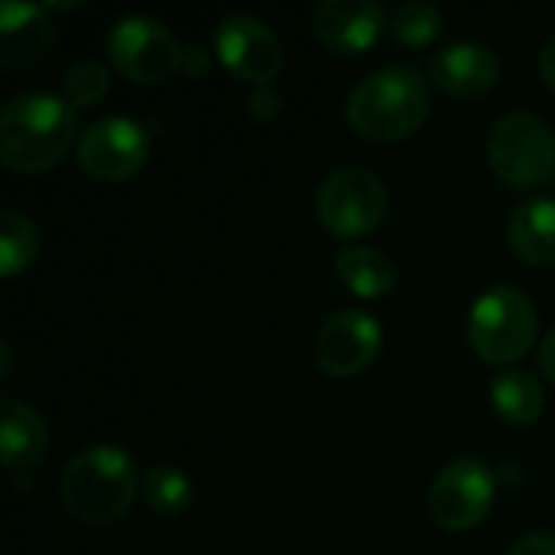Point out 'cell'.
<instances>
[{
    "mask_svg": "<svg viewBox=\"0 0 555 555\" xmlns=\"http://www.w3.org/2000/svg\"><path fill=\"white\" fill-rule=\"evenodd\" d=\"M429 78L452 98H485L501 81V59L481 42H455L433 55Z\"/></svg>",
    "mask_w": 555,
    "mask_h": 555,
    "instance_id": "cell-14",
    "label": "cell"
},
{
    "mask_svg": "<svg viewBox=\"0 0 555 555\" xmlns=\"http://www.w3.org/2000/svg\"><path fill=\"white\" fill-rule=\"evenodd\" d=\"M150 133L130 117H101L78 140V163L98 182H124L143 169Z\"/></svg>",
    "mask_w": 555,
    "mask_h": 555,
    "instance_id": "cell-9",
    "label": "cell"
},
{
    "mask_svg": "<svg viewBox=\"0 0 555 555\" xmlns=\"http://www.w3.org/2000/svg\"><path fill=\"white\" fill-rule=\"evenodd\" d=\"M488 163L511 189H543L555 179V130L530 111L504 114L488 137Z\"/></svg>",
    "mask_w": 555,
    "mask_h": 555,
    "instance_id": "cell-4",
    "label": "cell"
},
{
    "mask_svg": "<svg viewBox=\"0 0 555 555\" xmlns=\"http://www.w3.org/2000/svg\"><path fill=\"white\" fill-rule=\"evenodd\" d=\"M511 247L530 267L555 263V198H530L511 215Z\"/></svg>",
    "mask_w": 555,
    "mask_h": 555,
    "instance_id": "cell-16",
    "label": "cell"
},
{
    "mask_svg": "<svg viewBox=\"0 0 555 555\" xmlns=\"http://www.w3.org/2000/svg\"><path fill=\"white\" fill-rule=\"evenodd\" d=\"M446 29V16L429 0H406L390 13V33L400 46L426 49L433 46Z\"/></svg>",
    "mask_w": 555,
    "mask_h": 555,
    "instance_id": "cell-20",
    "label": "cell"
},
{
    "mask_svg": "<svg viewBox=\"0 0 555 555\" xmlns=\"http://www.w3.org/2000/svg\"><path fill=\"white\" fill-rule=\"evenodd\" d=\"M104 46H107L111 65L140 85L166 81L176 68H182V59H185L169 26L153 16H120L107 29Z\"/></svg>",
    "mask_w": 555,
    "mask_h": 555,
    "instance_id": "cell-7",
    "label": "cell"
},
{
    "mask_svg": "<svg viewBox=\"0 0 555 555\" xmlns=\"http://www.w3.org/2000/svg\"><path fill=\"white\" fill-rule=\"evenodd\" d=\"M380 345L384 332L374 315L361 309H341L322 325L315 338V361L332 377H354L377 361Z\"/></svg>",
    "mask_w": 555,
    "mask_h": 555,
    "instance_id": "cell-11",
    "label": "cell"
},
{
    "mask_svg": "<svg viewBox=\"0 0 555 555\" xmlns=\"http://www.w3.org/2000/svg\"><path fill=\"white\" fill-rule=\"evenodd\" d=\"M540 332L537 306L527 293L514 286L488 289L468 315V341L475 354L488 364H514L520 361Z\"/></svg>",
    "mask_w": 555,
    "mask_h": 555,
    "instance_id": "cell-5",
    "label": "cell"
},
{
    "mask_svg": "<svg viewBox=\"0 0 555 555\" xmlns=\"http://www.w3.org/2000/svg\"><path fill=\"white\" fill-rule=\"evenodd\" d=\"M247 107H250V117H254V120L267 124V120H273V117L280 114V94L270 91V88H260V91H254V94L247 98Z\"/></svg>",
    "mask_w": 555,
    "mask_h": 555,
    "instance_id": "cell-23",
    "label": "cell"
},
{
    "mask_svg": "<svg viewBox=\"0 0 555 555\" xmlns=\"http://www.w3.org/2000/svg\"><path fill=\"white\" fill-rule=\"evenodd\" d=\"M491 406L498 410L501 420L514 426H530L543 416L546 410V393L540 380L527 371H501L491 384Z\"/></svg>",
    "mask_w": 555,
    "mask_h": 555,
    "instance_id": "cell-18",
    "label": "cell"
},
{
    "mask_svg": "<svg viewBox=\"0 0 555 555\" xmlns=\"http://www.w3.org/2000/svg\"><path fill=\"white\" fill-rule=\"evenodd\" d=\"M65 101L72 107H94L107 94V68L98 59H78L65 72Z\"/></svg>",
    "mask_w": 555,
    "mask_h": 555,
    "instance_id": "cell-22",
    "label": "cell"
},
{
    "mask_svg": "<svg viewBox=\"0 0 555 555\" xmlns=\"http://www.w3.org/2000/svg\"><path fill=\"white\" fill-rule=\"evenodd\" d=\"M49 449V429L42 423V416L16 400L7 397L0 406V459L10 472H23L33 468Z\"/></svg>",
    "mask_w": 555,
    "mask_h": 555,
    "instance_id": "cell-15",
    "label": "cell"
},
{
    "mask_svg": "<svg viewBox=\"0 0 555 555\" xmlns=\"http://www.w3.org/2000/svg\"><path fill=\"white\" fill-rule=\"evenodd\" d=\"M507 555H555L553 533H530L524 540H517Z\"/></svg>",
    "mask_w": 555,
    "mask_h": 555,
    "instance_id": "cell-24",
    "label": "cell"
},
{
    "mask_svg": "<svg viewBox=\"0 0 555 555\" xmlns=\"http://www.w3.org/2000/svg\"><path fill=\"white\" fill-rule=\"evenodd\" d=\"M36 254H39L36 224L16 208H3V215H0V273L3 276L23 273L26 267H33Z\"/></svg>",
    "mask_w": 555,
    "mask_h": 555,
    "instance_id": "cell-19",
    "label": "cell"
},
{
    "mask_svg": "<svg viewBox=\"0 0 555 555\" xmlns=\"http://www.w3.org/2000/svg\"><path fill=\"white\" fill-rule=\"evenodd\" d=\"M55 46L49 7L3 3L0 7V65L7 72L36 68Z\"/></svg>",
    "mask_w": 555,
    "mask_h": 555,
    "instance_id": "cell-13",
    "label": "cell"
},
{
    "mask_svg": "<svg viewBox=\"0 0 555 555\" xmlns=\"http://www.w3.org/2000/svg\"><path fill=\"white\" fill-rule=\"evenodd\" d=\"M540 371L550 384H555V328L546 335V341L540 348Z\"/></svg>",
    "mask_w": 555,
    "mask_h": 555,
    "instance_id": "cell-26",
    "label": "cell"
},
{
    "mask_svg": "<svg viewBox=\"0 0 555 555\" xmlns=\"http://www.w3.org/2000/svg\"><path fill=\"white\" fill-rule=\"evenodd\" d=\"M215 49L228 72L260 88H267L286 65V52L276 33L250 13L224 16L215 29Z\"/></svg>",
    "mask_w": 555,
    "mask_h": 555,
    "instance_id": "cell-10",
    "label": "cell"
},
{
    "mask_svg": "<svg viewBox=\"0 0 555 555\" xmlns=\"http://www.w3.org/2000/svg\"><path fill=\"white\" fill-rule=\"evenodd\" d=\"M429 88L410 65H387L361 78L345 104L348 124L377 143H393L416 133L429 117Z\"/></svg>",
    "mask_w": 555,
    "mask_h": 555,
    "instance_id": "cell-2",
    "label": "cell"
},
{
    "mask_svg": "<svg viewBox=\"0 0 555 555\" xmlns=\"http://www.w3.org/2000/svg\"><path fill=\"white\" fill-rule=\"evenodd\" d=\"M322 228L338 241L374 234L387 218V185L374 169L348 166L332 172L315 198Z\"/></svg>",
    "mask_w": 555,
    "mask_h": 555,
    "instance_id": "cell-6",
    "label": "cell"
},
{
    "mask_svg": "<svg viewBox=\"0 0 555 555\" xmlns=\"http://www.w3.org/2000/svg\"><path fill=\"white\" fill-rule=\"evenodd\" d=\"M335 273L361 299H380V296L393 293V286H397L393 260L384 250L364 247V244L341 247L335 254Z\"/></svg>",
    "mask_w": 555,
    "mask_h": 555,
    "instance_id": "cell-17",
    "label": "cell"
},
{
    "mask_svg": "<svg viewBox=\"0 0 555 555\" xmlns=\"http://www.w3.org/2000/svg\"><path fill=\"white\" fill-rule=\"evenodd\" d=\"M137 498V465L124 449L91 446L68 459L62 472V501L72 517L91 527L117 524Z\"/></svg>",
    "mask_w": 555,
    "mask_h": 555,
    "instance_id": "cell-3",
    "label": "cell"
},
{
    "mask_svg": "<svg viewBox=\"0 0 555 555\" xmlns=\"http://www.w3.org/2000/svg\"><path fill=\"white\" fill-rule=\"evenodd\" d=\"M75 133V107L65 98L42 91L16 94L0 114V159L13 172H46L68 156Z\"/></svg>",
    "mask_w": 555,
    "mask_h": 555,
    "instance_id": "cell-1",
    "label": "cell"
},
{
    "mask_svg": "<svg viewBox=\"0 0 555 555\" xmlns=\"http://www.w3.org/2000/svg\"><path fill=\"white\" fill-rule=\"evenodd\" d=\"M540 75H543L546 88L555 94V33L543 42V49H540Z\"/></svg>",
    "mask_w": 555,
    "mask_h": 555,
    "instance_id": "cell-25",
    "label": "cell"
},
{
    "mask_svg": "<svg viewBox=\"0 0 555 555\" xmlns=\"http://www.w3.org/2000/svg\"><path fill=\"white\" fill-rule=\"evenodd\" d=\"M498 478L481 459H455L446 465L429 491V514L442 530H475L494 507Z\"/></svg>",
    "mask_w": 555,
    "mask_h": 555,
    "instance_id": "cell-8",
    "label": "cell"
},
{
    "mask_svg": "<svg viewBox=\"0 0 555 555\" xmlns=\"http://www.w3.org/2000/svg\"><path fill=\"white\" fill-rule=\"evenodd\" d=\"M387 26V13L377 0H325L312 13L315 39L335 55L367 52Z\"/></svg>",
    "mask_w": 555,
    "mask_h": 555,
    "instance_id": "cell-12",
    "label": "cell"
},
{
    "mask_svg": "<svg viewBox=\"0 0 555 555\" xmlns=\"http://www.w3.org/2000/svg\"><path fill=\"white\" fill-rule=\"evenodd\" d=\"M143 494L153 514L179 517L192 504V481L185 478V472L172 465H159L143 478Z\"/></svg>",
    "mask_w": 555,
    "mask_h": 555,
    "instance_id": "cell-21",
    "label": "cell"
}]
</instances>
